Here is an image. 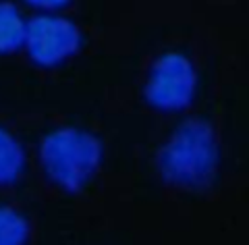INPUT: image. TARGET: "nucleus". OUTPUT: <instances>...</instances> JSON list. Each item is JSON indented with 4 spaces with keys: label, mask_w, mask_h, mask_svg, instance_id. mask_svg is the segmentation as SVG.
Returning <instances> with one entry per match:
<instances>
[{
    "label": "nucleus",
    "mask_w": 249,
    "mask_h": 245,
    "mask_svg": "<svg viewBox=\"0 0 249 245\" xmlns=\"http://www.w3.org/2000/svg\"><path fill=\"white\" fill-rule=\"evenodd\" d=\"M220 164V148L212 125L189 118L158 152V169L170 185L204 189L214 181Z\"/></svg>",
    "instance_id": "nucleus-1"
},
{
    "label": "nucleus",
    "mask_w": 249,
    "mask_h": 245,
    "mask_svg": "<svg viewBox=\"0 0 249 245\" xmlns=\"http://www.w3.org/2000/svg\"><path fill=\"white\" fill-rule=\"evenodd\" d=\"M104 160V146L89 131L62 127L46 135L40 162L54 185L67 193H79L96 177Z\"/></svg>",
    "instance_id": "nucleus-2"
},
{
    "label": "nucleus",
    "mask_w": 249,
    "mask_h": 245,
    "mask_svg": "<svg viewBox=\"0 0 249 245\" xmlns=\"http://www.w3.org/2000/svg\"><path fill=\"white\" fill-rule=\"evenodd\" d=\"M197 94V71L183 54H164L154 62L145 85V100L160 113H183Z\"/></svg>",
    "instance_id": "nucleus-3"
},
{
    "label": "nucleus",
    "mask_w": 249,
    "mask_h": 245,
    "mask_svg": "<svg viewBox=\"0 0 249 245\" xmlns=\"http://www.w3.org/2000/svg\"><path fill=\"white\" fill-rule=\"evenodd\" d=\"M83 46L79 27L60 15L42 13L27 21L25 46L29 58L37 67L54 69L73 58Z\"/></svg>",
    "instance_id": "nucleus-4"
},
{
    "label": "nucleus",
    "mask_w": 249,
    "mask_h": 245,
    "mask_svg": "<svg viewBox=\"0 0 249 245\" xmlns=\"http://www.w3.org/2000/svg\"><path fill=\"white\" fill-rule=\"evenodd\" d=\"M27 21L11 2H0V54H13L25 46Z\"/></svg>",
    "instance_id": "nucleus-5"
},
{
    "label": "nucleus",
    "mask_w": 249,
    "mask_h": 245,
    "mask_svg": "<svg viewBox=\"0 0 249 245\" xmlns=\"http://www.w3.org/2000/svg\"><path fill=\"white\" fill-rule=\"evenodd\" d=\"M25 170V150L9 131L0 127V187L13 185Z\"/></svg>",
    "instance_id": "nucleus-6"
},
{
    "label": "nucleus",
    "mask_w": 249,
    "mask_h": 245,
    "mask_svg": "<svg viewBox=\"0 0 249 245\" xmlns=\"http://www.w3.org/2000/svg\"><path fill=\"white\" fill-rule=\"evenodd\" d=\"M29 239V223L17 210L0 206V245H25Z\"/></svg>",
    "instance_id": "nucleus-7"
},
{
    "label": "nucleus",
    "mask_w": 249,
    "mask_h": 245,
    "mask_svg": "<svg viewBox=\"0 0 249 245\" xmlns=\"http://www.w3.org/2000/svg\"><path fill=\"white\" fill-rule=\"evenodd\" d=\"M25 2L31 6V9H37V11H44V13H54V11L65 9L71 0H25Z\"/></svg>",
    "instance_id": "nucleus-8"
}]
</instances>
